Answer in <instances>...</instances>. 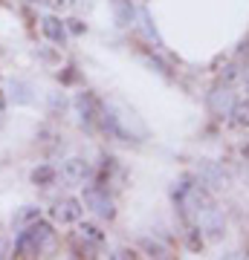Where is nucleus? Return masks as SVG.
Masks as SVG:
<instances>
[{"instance_id": "1", "label": "nucleus", "mask_w": 249, "mask_h": 260, "mask_svg": "<svg viewBox=\"0 0 249 260\" xmlns=\"http://www.w3.org/2000/svg\"><path fill=\"white\" fill-rule=\"evenodd\" d=\"M102 124L107 133H113L116 139H139V136H145V124L133 116V113L119 102H107L102 110Z\"/></svg>"}, {"instance_id": "2", "label": "nucleus", "mask_w": 249, "mask_h": 260, "mask_svg": "<svg viewBox=\"0 0 249 260\" xmlns=\"http://www.w3.org/2000/svg\"><path fill=\"white\" fill-rule=\"evenodd\" d=\"M174 203H177V208H180V214H183V217L197 220V217H200V214L212 205V200H209V194H206L203 185L180 182V185L174 188Z\"/></svg>"}, {"instance_id": "3", "label": "nucleus", "mask_w": 249, "mask_h": 260, "mask_svg": "<svg viewBox=\"0 0 249 260\" xmlns=\"http://www.w3.org/2000/svg\"><path fill=\"white\" fill-rule=\"evenodd\" d=\"M49 246H52V225H46V223H32L15 240V251L20 257H35V254L46 251Z\"/></svg>"}, {"instance_id": "4", "label": "nucleus", "mask_w": 249, "mask_h": 260, "mask_svg": "<svg viewBox=\"0 0 249 260\" xmlns=\"http://www.w3.org/2000/svg\"><path fill=\"white\" fill-rule=\"evenodd\" d=\"M58 174H61V179H64L67 185H84V182L93 177V168H90L87 159L73 156V159H67V162H61Z\"/></svg>"}, {"instance_id": "5", "label": "nucleus", "mask_w": 249, "mask_h": 260, "mask_svg": "<svg viewBox=\"0 0 249 260\" xmlns=\"http://www.w3.org/2000/svg\"><path fill=\"white\" fill-rule=\"evenodd\" d=\"M84 205H87L96 217H102V220H113V217H116V205H113V200L107 197L104 188H87V191H84Z\"/></svg>"}, {"instance_id": "6", "label": "nucleus", "mask_w": 249, "mask_h": 260, "mask_svg": "<svg viewBox=\"0 0 249 260\" xmlns=\"http://www.w3.org/2000/svg\"><path fill=\"white\" fill-rule=\"evenodd\" d=\"M197 179H200L203 188H212V191H226L229 188V174L214 162H197Z\"/></svg>"}, {"instance_id": "7", "label": "nucleus", "mask_w": 249, "mask_h": 260, "mask_svg": "<svg viewBox=\"0 0 249 260\" xmlns=\"http://www.w3.org/2000/svg\"><path fill=\"white\" fill-rule=\"evenodd\" d=\"M232 107H235V93H232V90H226V87H217V90L209 95V110H212L217 119L229 116Z\"/></svg>"}, {"instance_id": "8", "label": "nucleus", "mask_w": 249, "mask_h": 260, "mask_svg": "<svg viewBox=\"0 0 249 260\" xmlns=\"http://www.w3.org/2000/svg\"><path fill=\"white\" fill-rule=\"evenodd\" d=\"M81 214H84V208L78 200H61L52 208V217H56L58 223H75V220H81Z\"/></svg>"}, {"instance_id": "9", "label": "nucleus", "mask_w": 249, "mask_h": 260, "mask_svg": "<svg viewBox=\"0 0 249 260\" xmlns=\"http://www.w3.org/2000/svg\"><path fill=\"white\" fill-rule=\"evenodd\" d=\"M41 29H44V35L49 38V41H56V44H64V38H67V26L61 23L58 18H44L41 20Z\"/></svg>"}, {"instance_id": "10", "label": "nucleus", "mask_w": 249, "mask_h": 260, "mask_svg": "<svg viewBox=\"0 0 249 260\" xmlns=\"http://www.w3.org/2000/svg\"><path fill=\"white\" fill-rule=\"evenodd\" d=\"M110 3H113V12H116V23L119 26H133L136 12L130 6V0H110Z\"/></svg>"}, {"instance_id": "11", "label": "nucleus", "mask_w": 249, "mask_h": 260, "mask_svg": "<svg viewBox=\"0 0 249 260\" xmlns=\"http://www.w3.org/2000/svg\"><path fill=\"white\" fill-rule=\"evenodd\" d=\"M9 93H12V102L15 104H29L32 102V87H29L26 81H12Z\"/></svg>"}, {"instance_id": "12", "label": "nucleus", "mask_w": 249, "mask_h": 260, "mask_svg": "<svg viewBox=\"0 0 249 260\" xmlns=\"http://www.w3.org/2000/svg\"><path fill=\"white\" fill-rule=\"evenodd\" d=\"M232 124H238V127H249V102H235V107H232Z\"/></svg>"}, {"instance_id": "13", "label": "nucleus", "mask_w": 249, "mask_h": 260, "mask_svg": "<svg viewBox=\"0 0 249 260\" xmlns=\"http://www.w3.org/2000/svg\"><path fill=\"white\" fill-rule=\"evenodd\" d=\"M78 240H81L84 246H99V243H102V232H99L96 225H81V229H78Z\"/></svg>"}, {"instance_id": "14", "label": "nucleus", "mask_w": 249, "mask_h": 260, "mask_svg": "<svg viewBox=\"0 0 249 260\" xmlns=\"http://www.w3.org/2000/svg\"><path fill=\"white\" fill-rule=\"evenodd\" d=\"M75 107H78V113H81L84 124H90V119H93V99H90V95L81 93L78 99H75Z\"/></svg>"}, {"instance_id": "15", "label": "nucleus", "mask_w": 249, "mask_h": 260, "mask_svg": "<svg viewBox=\"0 0 249 260\" xmlns=\"http://www.w3.org/2000/svg\"><path fill=\"white\" fill-rule=\"evenodd\" d=\"M139 20H142V29H145L148 41H154V44H157V47H162V41H159L157 29H154V23H151V18H148V12H142V15H139Z\"/></svg>"}, {"instance_id": "16", "label": "nucleus", "mask_w": 249, "mask_h": 260, "mask_svg": "<svg viewBox=\"0 0 249 260\" xmlns=\"http://www.w3.org/2000/svg\"><path fill=\"white\" fill-rule=\"evenodd\" d=\"M52 177H56V171L49 165H44V168H38L35 174H32V179H35L38 185H46V182H52Z\"/></svg>"}, {"instance_id": "17", "label": "nucleus", "mask_w": 249, "mask_h": 260, "mask_svg": "<svg viewBox=\"0 0 249 260\" xmlns=\"http://www.w3.org/2000/svg\"><path fill=\"white\" fill-rule=\"evenodd\" d=\"M56 9H67V6H73V0H49Z\"/></svg>"}, {"instance_id": "18", "label": "nucleus", "mask_w": 249, "mask_h": 260, "mask_svg": "<svg viewBox=\"0 0 249 260\" xmlns=\"http://www.w3.org/2000/svg\"><path fill=\"white\" fill-rule=\"evenodd\" d=\"M243 81H246V90H249V73H246V78H243Z\"/></svg>"}, {"instance_id": "19", "label": "nucleus", "mask_w": 249, "mask_h": 260, "mask_svg": "<svg viewBox=\"0 0 249 260\" xmlns=\"http://www.w3.org/2000/svg\"><path fill=\"white\" fill-rule=\"evenodd\" d=\"M26 3H35V0H26Z\"/></svg>"}, {"instance_id": "20", "label": "nucleus", "mask_w": 249, "mask_h": 260, "mask_svg": "<svg viewBox=\"0 0 249 260\" xmlns=\"http://www.w3.org/2000/svg\"><path fill=\"white\" fill-rule=\"evenodd\" d=\"M0 107H3V104H0Z\"/></svg>"}]
</instances>
